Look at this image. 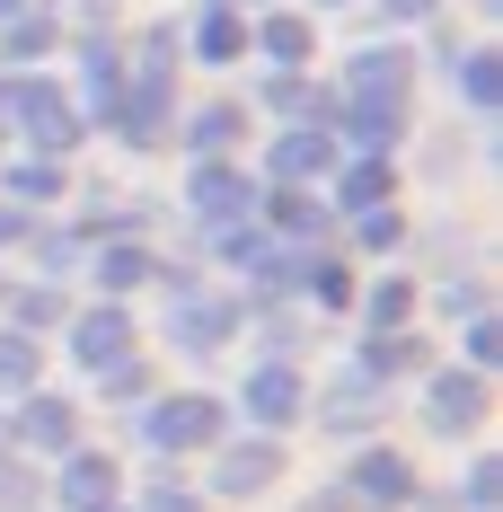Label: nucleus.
<instances>
[{"label":"nucleus","mask_w":503,"mask_h":512,"mask_svg":"<svg viewBox=\"0 0 503 512\" xmlns=\"http://www.w3.org/2000/svg\"><path fill=\"white\" fill-rule=\"evenodd\" d=\"M0 106L18 115V133H27L36 151H62V142H80V106L62 98L53 80H18V89H0Z\"/></svg>","instance_id":"nucleus-1"},{"label":"nucleus","mask_w":503,"mask_h":512,"mask_svg":"<svg viewBox=\"0 0 503 512\" xmlns=\"http://www.w3.org/2000/svg\"><path fill=\"white\" fill-rule=\"evenodd\" d=\"M142 433H151L159 451H195V442H221V407L212 398H159L142 415Z\"/></svg>","instance_id":"nucleus-2"},{"label":"nucleus","mask_w":503,"mask_h":512,"mask_svg":"<svg viewBox=\"0 0 503 512\" xmlns=\"http://www.w3.org/2000/svg\"><path fill=\"white\" fill-rule=\"evenodd\" d=\"M71 354L89 362V371H115V362L133 354V318H124L115 301H98L89 318H71Z\"/></svg>","instance_id":"nucleus-3"},{"label":"nucleus","mask_w":503,"mask_h":512,"mask_svg":"<svg viewBox=\"0 0 503 512\" xmlns=\"http://www.w3.org/2000/svg\"><path fill=\"white\" fill-rule=\"evenodd\" d=\"M265 168H274V186H309V177H327V168H336V142H327L318 124H292V133L265 151Z\"/></svg>","instance_id":"nucleus-4"},{"label":"nucleus","mask_w":503,"mask_h":512,"mask_svg":"<svg viewBox=\"0 0 503 512\" xmlns=\"http://www.w3.org/2000/svg\"><path fill=\"white\" fill-rule=\"evenodd\" d=\"M406 45H362L353 53V80H345V98H380V106H406Z\"/></svg>","instance_id":"nucleus-5"},{"label":"nucleus","mask_w":503,"mask_h":512,"mask_svg":"<svg viewBox=\"0 0 503 512\" xmlns=\"http://www.w3.org/2000/svg\"><path fill=\"white\" fill-rule=\"evenodd\" d=\"M195 212H203V221H221V230H239V212H248V177H239L230 159H203V168H195Z\"/></svg>","instance_id":"nucleus-6"},{"label":"nucleus","mask_w":503,"mask_h":512,"mask_svg":"<svg viewBox=\"0 0 503 512\" xmlns=\"http://www.w3.org/2000/svg\"><path fill=\"white\" fill-rule=\"evenodd\" d=\"M477 407H486L477 371H442V380H433V407H424V424H433V433H468V424H477Z\"/></svg>","instance_id":"nucleus-7"},{"label":"nucleus","mask_w":503,"mask_h":512,"mask_svg":"<svg viewBox=\"0 0 503 512\" xmlns=\"http://www.w3.org/2000/svg\"><path fill=\"white\" fill-rule=\"evenodd\" d=\"M248 415L256 424H292L301 415V380H292V362H265L248 380Z\"/></svg>","instance_id":"nucleus-8"},{"label":"nucleus","mask_w":503,"mask_h":512,"mask_svg":"<svg viewBox=\"0 0 503 512\" xmlns=\"http://www.w3.org/2000/svg\"><path fill=\"white\" fill-rule=\"evenodd\" d=\"M353 495H371V504H406L415 477H406L398 451H362V460H353Z\"/></svg>","instance_id":"nucleus-9"},{"label":"nucleus","mask_w":503,"mask_h":512,"mask_svg":"<svg viewBox=\"0 0 503 512\" xmlns=\"http://www.w3.org/2000/svg\"><path fill=\"white\" fill-rule=\"evenodd\" d=\"M265 477H274V442H230L221 468H212V486H221V495H256Z\"/></svg>","instance_id":"nucleus-10"},{"label":"nucleus","mask_w":503,"mask_h":512,"mask_svg":"<svg viewBox=\"0 0 503 512\" xmlns=\"http://www.w3.org/2000/svg\"><path fill=\"white\" fill-rule=\"evenodd\" d=\"M195 53H203V62H239V53H248V27H239L230 0H212V9L195 18Z\"/></svg>","instance_id":"nucleus-11"},{"label":"nucleus","mask_w":503,"mask_h":512,"mask_svg":"<svg viewBox=\"0 0 503 512\" xmlns=\"http://www.w3.org/2000/svg\"><path fill=\"white\" fill-rule=\"evenodd\" d=\"M230 327H239V309H230V301H203V292L177 301V345H221Z\"/></svg>","instance_id":"nucleus-12"},{"label":"nucleus","mask_w":503,"mask_h":512,"mask_svg":"<svg viewBox=\"0 0 503 512\" xmlns=\"http://www.w3.org/2000/svg\"><path fill=\"white\" fill-rule=\"evenodd\" d=\"M62 504H80V512H106V504H115V468H106L98 451H80V460L62 468Z\"/></svg>","instance_id":"nucleus-13"},{"label":"nucleus","mask_w":503,"mask_h":512,"mask_svg":"<svg viewBox=\"0 0 503 512\" xmlns=\"http://www.w3.org/2000/svg\"><path fill=\"white\" fill-rule=\"evenodd\" d=\"M389 186H398V168H389V159H353L345 186H336V204H345V212H380V204H389Z\"/></svg>","instance_id":"nucleus-14"},{"label":"nucleus","mask_w":503,"mask_h":512,"mask_svg":"<svg viewBox=\"0 0 503 512\" xmlns=\"http://www.w3.org/2000/svg\"><path fill=\"white\" fill-rule=\"evenodd\" d=\"M256 45L274 53V71H301V62H309V45H318V36H309V18H292V9H274V18L256 27Z\"/></svg>","instance_id":"nucleus-15"},{"label":"nucleus","mask_w":503,"mask_h":512,"mask_svg":"<svg viewBox=\"0 0 503 512\" xmlns=\"http://www.w3.org/2000/svg\"><path fill=\"white\" fill-rule=\"evenodd\" d=\"M398 124H406V106H380V98H345V142H398Z\"/></svg>","instance_id":"nucleus-16"},{"label":"nucleus","mask_w":503,"mask_h":512,"mask_svg":"<svg viewBox=\"0 0 503 512\" xmlns=\"http://www.w3.org/2000/svg\"><path fill=\"white\" fill-rule=\"evenodd\" d=\"M265 221H274V230H292V239H318V230H327V212L309 204L301 186H274V195H265Z\"/></svg>","instance_id":"nucleus-17"},{"label":"nucleus","mask_w":503,"mask_h":512,"mask_svg":"<svg viewBox=\"0 0 503 512\" xmlns=\"http://www.w3.org/2000/svg\"><path fill=\"white\" fill-rule=\"evenodd\" d=\"M18 433H27L36 451H71V407H62V398H27Z\"/></svg>","instance_id":"nucleus-18"},{"label":"nucleus","mask_w":503,"mask_h":512,"mask_svg":"<svg viewBox=\"0 0 503 512\" xmlns=\"http://www.w3.org/2000/svg\"><path fill=\"white\" fill-rule=\"evenodd\" d=\"M186 142H195V159H221L239 142V106H203L195 124H186Z\"/></svg>","instance_id":"nucleus-19"},{"label":"nucleus","mask_w":503,"mask_h":512,"mask_svg":"<svg viewBox=\"0 0 503 512\" xmlns=\"http://www.w3.org/2000/svg\"><path fill=\"white\" fill-rule=\"evenodd\" d=\"M0 53H9V62H36V53H53V18H36V9H18V18L0 27Z\"/></svg>","instance_id":"nucleus-20"},{"label":"nucleus","mask_w":503,"mask_h":512,"mask_svg":"<svg viewBox=\"0 0 503 512\" xmlns=\"http://www.w3.org/2000/svg\"><path fill=\"white\" fill-rule=\"evenodd\" d=\"M98 283H106V292H133V283H151V256H142V239L106 248V256H98Z\"/></svg>","instance_id":"nucleus-21"},{"label":"nucleus","mask_w":503,"mask_h":512,"mask_svg":"<svg viewBox=\"0 0 503 512\" xmlns=\"http://www.w3.org/2000/svg\"><path fill=\"white\" fill-rule=\"evenodd\" d=\"M9 195H18V204H53V195H62V168H53V159H18V168H9Z\"/></svg>","instance_id":"nucleus-22"},{"label":"nucleus","mask_w":503,"mask_h":512,"mask_svg":"<svg viewBox=\"0 0 503 512\" xmlns=\"http://www.w3.org/2000/svg\"><path fill=\"white\" fill-rule=\"evenodd\" d=\"M0 389H18V398L36 389V345L27 336H0Z\"/></svg>","instance_id":"nucleus-23"},{"label":"nucleus","mask_w":503,"mask_h":512,"mask_svg":"<svg viewBox=\"0 0 503 512\" xmlns=\"http://www.w3.org/2000/svg\"><path fill=\"white\" fill-rule=\"evenodd\" d=\"M406 309H415V283H380V292H371V327H380V336H398Z\"/></svg>","instance_id":"nucleus-24"},{"label":"nucleus","mask_w":503,"mask_h":512,"mask_svg":"<svg viewBox=\"0 0 503 512\" xmlns=\"http://www.w3.org/2000/svg\"><path fill=\"white\" fill-rule=\"evenodd\" d=\"M274 106H283L292 124H309V115H318V89H309L301 71H274Z\"/></svg>","instance_id":"nucleus-25"},{"label":"nucleus","mask_w":503,"mask_h":512,"mask_svg":"<svg viewBox=\"0 0 503 512\" xmlns=\"http://www.w3.org/2000/svg\"><path fill=\"white\" fill-rule=\"evenodd\" d=\"M468 98H477V106H495V98H503V71H495V62H486V53L468 62Z\"/></svg>","instance_id":"nucleus-26"},{"label":"nucleus","mask_w":503,"mask_h":512,"mask_svg":"<svg viewBox=\"0 0 503 512\" xmlns=\"http://www.w3.org/2000/svg\"><path fill=\"white\" fill-rule=\"evenodd\" d=\"M406 362H415V345H406V336H380V345H371V371H406Z\"/></svg>","instance_id":"nucleus-27"},{"label":"nucleus","mask_w":503,"mask_h":512,"mask_svg":"<svg viewBox=\"0 0 503 512\" xmlns=\"http://www.w3.org/2000/svg\"><path fill=\"white\" fill-rule=\"evenodd\" d=\"M362 248H398V212H362Z\"/></svg>","instance_id":"nucleus-28"},{"label":"nucleus","mask_w":503,"mask_h":512,"mask_svg":"<svg viewBox=\"0 0 503 512\" xmlns=\"http://www.w3.org/2000/svg\"><path fill=\"white\" fill-rule=\"evenodd\" d=\"M503 354V336H495V318H477V327H468V362H495Z\"/></svg>","instance_id":"nucleus-29"},{"label":"nucleus","mask_w":503,"mask_h":512,"mask_svg":"<svg viewBox=\"0 0 503 512\" xmlns=\"http://www.w3.org/2000/svg\"><path fill=\"white\" fill-rule=\"evenodd\" d=\"M142 512H195V495H177V486H151V495H142Z\"/></svg>","instance_id":"nucleus-30"},{"label":"nucleus","mask_w":503,"mask_h":512,"mask_svg":"<svg viewBox=\"0 0 503 512\" xmlns=\"http://www.w3.org/2000/svg\"><path fill=\"white\" fill-rule=\"evenodd\" d=\"M18 9H27V0H0V18H18Z\"/></svg>","instance_id":"nucleus-31"},{"label":"nucleus","mask_w":503,"mask_h":512,"mask_svg":"<svg viewBox=\"0 0 503 512\" xmlns=\"http://www.w3.org/2000/svg\"><path fill=\"white\" fill-rule=\"evenodd\" d=\"M106 512H115V504H106Z\"/></svg>","instance_id":"nucleus-32"}]
</instances>
